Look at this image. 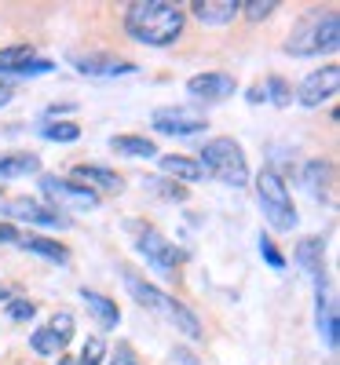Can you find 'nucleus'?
I'll return each mask as SVG.
<instances>
[{
    "label": "nucleus",
    "mask_w": 340,
    "mask_h": 365,
    "mask_svg": "<svg viewBox=\"0 0 340 365\" xmlns=\"http://www.w3.org/2000/svg\"><path fill=\"white\" fill-rule=\"evenodd\" d=\"M143 187H146L154 197H165V201H187V197H191V190H187V187H179L176 179H158V175H150Z\"/></svg>",
    "instance_id": "23"
},
{
    "label": "nucleus",
    "mask_w": 340,
    "mask_h": 365,
    "mask_svg": "<svg viewBox=\"0 0 340 365\" xmlns=\"http://www.w3.org/2000/svg\"><path fill=\"white\" fill-rule=\"evenodd\" d=\"M74 66L84 77H125L136 73V63H125V58H114V55H74Z\"/></svg>",
    "instance_id": "12"
},
{
    "label": "nucleus",
    "mask_w": 340,
    "mask_h": 365,
    "mask_svg": "<svg viewBox=\"0 0 340 365\" xmlns=\"http://www.w3.org/2000/svg\"><path fill=\"white\" fill-rule=\"evenodd\" d=\"M304 182H307V190H311L315 197H322L329 190V165L326 161H307L304 165Z\"/></svg>",
    "instance_id": "24"
},
{
    "label": "nucleus",
    "mask_w": 340,
    "mask_h": 365,
    "mask_svg": "<svg viewBox=\"0 0 340 365\" xmlns=\"http://www.w3.org/2000/svg\"><path fill=\"white\" fill-rule=\"evenodd\" d=\"M48 332L59 340V347H66V344L74 340V314H70V311H59V314L48 322Z\"/></svg>",
    "instance_id": "26"
},
{
    "label": "nucleus",
    "mask_w": 340,
    "mask_h": 365,
    "mask_svg": "<svg viewBox=\"0 0 340 365\" xmlns=\"http://www.w3.org/2000/svg\"><path fill=\"white\" fill-rule=\"evenodd\" d=\"M260 256H264V259H267L274 270H286V256L278 252V245H274L271 237H260Z\"/></svg>",
    "instance_id": "31"
},
{
    "label": "nucleus",
    "mask_w": 340,
    "mask_h": 365,
    "mask_svg": "<svg viewBox=\"0 0 340 365\" xmlns=\"http://www.w3.org/2000/svg\"><path fill=\"white\" fill-rule=\"evenodd\" d=\"M19 227H11V223H0V241H4V245H19Z\"/></svg>",
    "instance_id": "34"
},
{
    "label": "nucleus",
    "mask_w": 340,
    "mask_h": 365,
    "mask_svg": "<svg viewBox=\"0 0 340 365\" xmlns=\"http://www.w3.org/2000/svg\"><path fill=\"white\" fill-rule=\"evenodd\" d=\"M59 365H77L74 358H59Z\"/></svg>",
    "instance_id": "37"
},
{
    "label": "nucleus",
    "mask_w": 340,
    "mask_h": 365,
    "mask_svg": "<svg viewBox=\"0 0 340 365\" xmlns=\"http://www.w3.org/2000/svg\"><path fill=\"white\" fill-rule=\"evenodd\" d=\"M29 63H34V48H29V44L0 48V73H22Z\"/></svg>",
    "instance_id": "22"
},
{
    "label": "nucleus",
    "mask_w": 340,
    "mask_h": 365,
    "mask_svg": "<svg viewBox=\"0 0 340 365\" xmlns=\"http://www.w3.org/2000/svg\"><path fill=\"white\" fill-rule=\"evenodd\" d=\"M0 212L4 216H15L22 223H37V227H55V230H66L74 220L66 216V212H59V208H48L41 201H29V197H11L0 205Z\"/></svg>",
    "instance_id": "7"
},
{
    "label": "nucleus",
    "mask_w": 340,
    "mask_h": 365,
    "mask_svg": "<svg viewBox=\"0 0 340 365\" xmlns=\"http://www.w3.org/2000/svg\"><path fill=\"white\" fill-rule=\"evenodd\" d=\"M103 358H106V344H103L99 336H91V340L81 347V358H77V365H103Z\"/></svg>",
    "instance_id": "30"
},
{
    "label": "nucleus",
    "mask_w": 340,
    "mask_h": 365,
    "mask_svg": "<svg viewBox=\"0 0 340 365\" xmlns=\"http://www.w3.org/2000/svg\"><path fill=\"white\" fill-rule=\"evenodd\" d=\"M296 263L311 274L315 282L326 278V267H322V237H304L300 249H296Z\"/></svg>",
    "instance_id": "19"
},
{
    "label": "nucleus",
    "mask_w": 340,
    "mask_h": 365,
    "mask_svg": "<svg viewBox=\"0 0 340 365\" xmlns=\"http://www.w3.org/2000/svg\"><path fill=\"white\" fill-rule=\"evenodd\" d=\"M154 128H158L161 135H198L205 125V117L187 110V106H165L154 113Z\"/></svg>",
    "instance_id": "10"
},
{
    "label": "nucleus",
    "mask_w": 340,
    "mask_h": 365,
    "mask_svg": "<svg viewBox=\"0 0 340 365\" xmlns=\"http://www.w3.org/2000/svg\"><path fill=\"white\" fill-rule=\"evenodd\" d=\"M336 88H340V66H322V70H311L304 81H300V88H296V99L304 103V106H322L326 99H333L336 96Z\"/></svg>",
    "instance_id": "9"
},
{
    "label": "nucleus",
    "mask_w": 340,
    "mask_h": 365,
    "mask_svg": "<svg viewBox=\"0 0 340 365\" xmlns=\"http://www.w3.org/2000/svg\"><path fill=\"white\" fill-rule=\"evenodd\" d=\"M183 22H187V11L179 4H169V0H136L125 11V29L150 48H165L176 44L183 34Z\"/></svg>",
    "instance_id": "1"
},
{
    "label": "nucleus",
    "mask_w": 340,
    "mask_h": 365,
    "mask_svg": "<svg viewBox=\"0 0 340 365\" xmlns=\"http://www.w3.org/2000/svg\"><path fill=\"white\" fill-rule=\"evenodd\" d=\"M81 299L88 303V311L99 318L103 329H114V325L121 322V311H117V303H114L110 296H103V292H96V289H81Z\"/></svg>",
    "instance_id": "16"
},
{
    "label": "nucleus",
    "mask_w": 340,
    "mask_h": 365,
    "mask_svg": "<svg viewBox=\"0 0 340 365\" xmlns=\"http://www.w3.org/2000/svg\"><path fill=\"white\" fill-rule=\"evenodd\" d=\"M41 135L51 143H77L81 125H74V120H48V125H41Z\"/></svg>",
    "instance_id": "25"
},
{
    "label": "nucleus",
    "mask_w": 340,
    "mask_h": 365,
    "mask_svg": "<svg viewBox=\"0 0 340 365\" xmlns=\"http://www.w3.org/2000/svg\"><path fill=\"white\" fill-rule=\"evenodd\" d=\"M129 230L136 234V249H139V256H143L146 263H154L158 270H176V267H179L183 252L172 245L161 230H154V227H146V223H129Z\"/></svg>",
    "instance_id": "6"
},
{
    "label": "nucleus",
    "mask_w": 340,
    "mask_h": 365,
    "mask_svg": "<svg viewBox=\"0 0 340 365\" xmlns=\"http://www.w3.org/2000/svg\"><path fill=\"white\" fill-rule=\"evenodd\" d=\"M187 91L194 99H231L238 91V81L224 70H212V73H198L187 81Z\"/></svg>",
    "instance_id": "11"
},
{
    "label": "nucleus",
    "mask_w": 340,
    "mask_h": 365,
    "mask_svg": "<svg viewBox=\"0 0 340 365\" xmlns=\"http://www.w3.org/2000/svg\"><path fill=\"white\" fill-rule=\"evenodd\" d=\"M29 172H41L37 154H4L0 158V179H15V175H29Z\"/></svg>",
    "instance_id": "21"
},
{
    "label": "nucleus",
    "mask_w": 340,
    "mask_h": 365,
    "mask_svg": "<svg viewBox=\"0 0 340 365\" xmlns=\"http://www.w3.org/2000/svg\"><path fill=\"white\" fill-rule=\"evenodd\" d=\"M340 44V19L336 11L329 15H311L293 26V34L286 41L289 55H315V51H336Z\"/></svg>",
    "instance_id": "5"
},
{
    "label": "nucleus",
    "mask_w": 340,
    "mask_h": 365,
    "mask_svg": "<svg viewBox=\"0 0 340 365\" xmlns=\"http://www.w3.org/2000/svg\"><path fill=\"white\" fill-rule=\"evenodd\" d=\"M110 150L121 158H158V143L146 135H114Z\"/></svg>",
    "instance_id": "17"
},
{
    "label": "nucleus",
    "mask_w": 340,
    "mask_h": 365,
    "mask_svg": "<svg viewBox=\"0 0 340 365\" xmlns=\"http://www.w3.org/2000/svg\"><path fill=\"white\" fill-rule=\"evenodd\" d=\"M29 347H34L37 354H59V351H63V347H59V340L48 332V325L37 329V332H29Z\"/></svg>",
    "instance_id": "29"
},
{
    "label": "nucleus",
    "mask_w": 340,
    "mask_h": 365,
    "mask_svg": "<svg viewBox=\"0 0 340 365\" xmlns=\"http://www.w3.org/2000/svg\"><path fill=\"white\" fill-rule=\"evenodd\" d=\"M4 299H8V289H4V285H0V303H4Z\"/></svg>",
    "instance_id": "38"
},
{
    "label": "nucleus",
    "mask_w": 340,
    "mask_h": 365,
    "mask_svg": "<svg viewBox=\"0 0 340 365\" xmlns=\"http://www.w3.org/2000/svg\"><path fill=\"white\" fill-rule=\"evenodd\" d=\"M209 175H216L224 187H249V161H245V150L231 139V135H216L205 143L201 161H198Z\"/></svg>",
    "instance_id": "3"
},
{
    "label": "nucleus",
    "mask_w": 340,
    "mask_h": 365,
    "mask_svg": "<svg viewBox=\"0 0 340 365\" xmlns=\"http://www.w3.org/2000/svg\"><path fill=\"white\" fill-rule=\"evenodd\" d=\"M19 245L26 249V252H37V256H44V259H51V263H66L70 259V252L59 245V241H51V237H37V234H26V237H19Z\"/></svg>",
    "instance_id": "20"
},
{
    "label": "nucleus",
    "mask_w": 340,
    "mask_h": 365,
    "mask_svg": "<svg viewBox=\"0 0 340 365\" xmlns=\"http://www.w3.org/2000/svg\"><path fill=\"white\" fill-rule=\"evenodd\" d=\"M74 182L77 187H88L91 194L96 190H110V194H121L125 179L110 168H99V165H74Z\"/></svg>",
    "instance_id": "13"
},
{
    "label": "nucleus",
    "mask_w": 340,
    "mask_h": 365,
    "mask_svg": "<svg viewBox=\"0 0 340 365\" xmlns=\"http://www.w3.org/2000/svg\"><path fill=\"white\" fill-rule=\"evenodd\" d=\"M41 190H44V197H51L59 205V212L63 208H96L99 205V194H91L88 187H77V182L59 179L55 172H41Z\"/></svg>",
    "instance_id": "8"
},
{
    "label": "nucleus",
    "mask_w": 340,
    "mask_h": 365,
    "mask_svg": "<svg viewBox=\"0 0 340 365\" xmlns=\"http://www.w3.org/2000/svg\"><path fill=\"white\" fill-rule=\"evenodd\" d=\"M267 96H264V84H253L249 88V103H264Z\"/></svg>",
    "instance_id": "36"
},
{
    "label": "nucleus",
    "mask_w": 340,
    "mask_h": 365,
    "mask_svg": "<svg viewBox=\"0 0 340 365\" xmlns=\"http://www.w3.org/2000/svg\"><path fill=\"white\" fill-rule=\"evenodd\" d=\"M110 365H139V361H136V354H132V347H129V344H121Z\"/></svg>",
    "instance_id": "33"
},
{
    "label": "nucleus",
    "mask_w": 340,
    "mask_h": 365,
    "mask_svg": "<svg viewBox=\"0 0 340 365\" xmlns=\"http://www.w3.org/2000/svg\"><path fill=\"white\" fill-rule=\"evenodd\" d=\"M8 314H11L15 322H26V318L37 314V303H29V299H11V303H8Z\"/></svg>",
    "instance_id": "32"
},
{
    "label": "nucleus",
    "mask_w": 340,
    "mask_h": 365,
    "mask_svg": "<svg viewBox=\"0 0 340 365\" xmlns=\"http://www.w3.org/2000/svg\"><path fill=\"white\" fill-rule=\"evenodd\" d=\"M315 289H319V299H315V322H319V332H322V340H326V347L329 351H336V307H333V296H329V289H326V278L322 282H315Z\"/></svg>",
    "instance_id": "14"
},
{
    "label": "nucleus",
    "mask_w": 340,
    "mask_h": 365,
    "mask_svg": "<svg viewBox=\"0 0 340 365\" xmlns=\"http://www.w3.org/2000/svg\"><path fill=\"white\" fill-rule=\"evenodd\" d=\"M161 158V154H158ZM161 168H165V175H172L176 182L183 179V182H198L201 175H205V168L198 165V158H183V154H165L161 158Z\"/></svg>",
    "instance_id": "18"
},
{
    "label": "nucleus",
    "mask_w": 340,
    "mask_h": 365,
    "mask_svg": "<svg viewBox=\"0 0 340 365\" xmlns=\"http://www.w3.org/2000/svg\"><path fill=\"white\" fill-rule=\"evenodd\" d=\"M256 201H260V212H264L271 230H293L296 227V205L289 197L286 179L274 168H264L256 175Z\"/></svg>",
    "instance_id": "4"
},
{
    "label": "nucleus",
    "mask_w": 340,
    "mask_h": 365,
    "mask_svg": "<svg viewBox=\"0 0 340 365\" xmlns=\"http://www.w3.org/2000/svg\"><path fill=\"white\" fill-rule=\"evenodd\" d=\"M172 358H176L179 365H201V361H198V358H194L191 351H183V347H176V354H172Z\"/></svg>",
    "instance_id": "35"
},
{
    "label": "nucleus",
    "mask_w": 340,
    "mask_h": 365,
    "mask_svg": "<svg viewBox=\"0 0 340 365\" xmlns=\"http://www.w3.org/2000/svg\"><path fill=\"white\" fill-rule=\"evenodd\" d=\"M191 11L205 26H224V22H234L238 0H198V4H191Z\"/></svg>",
    "instance_id": "15"
},
{
    "label": "nucleus",
    "mask_w": 340,
    "mask_h": 365,
    "mask_svg": "<svg viewBox=\"0 0 340 365\" xmlns=\"http://www.w3.org/2000/svg\"><path fill=\"white\" fill-rule=\"evenodd\" d=\"M271 11H278V4H274V0H238V15L253 19V22L267 19Z\"/></svg>",
    "instance_id": "28"
},
{
    "label": "nucleus",
    "mask_w": 340,
    "mask_h": 365,
    "mask_svg": "<svg viewBox=\"0 0 340 365\" xmlns=\"http://www.w3.org/2000/svg\"><path fill=\"white\" fill-rule=\"evenodd\" d=\"M125 285H129V292L136 296V303H143L146 311H154V314H161L165 322H172V325L183 332V336H191V340H201V336H205V329H201L198 314H194L191 307H183L179 299H172L169 292H161L158 285H150V282L136 278L132 270H125Z\"/></svg>",
    "instance_id": "2"
},
{
    "label": "nucleus",
    "mask_w": 340,
    "mask_h": 365,
    "mask_svg": "<svg viewBox=\"0 0 340 365\" xmlns=\"http://www.w3.org/2000/svg\"><path fill=\"white\" fill-rule=\"evenodd\" d=\"M264 96H267L274 106H289V103H293V88H289L282 77H267V81H264Z\"/></svg>",
    "instance_id": "27"
}]
</instances>
